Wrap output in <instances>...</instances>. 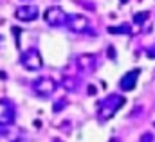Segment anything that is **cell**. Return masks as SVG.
<instances>
[{
	"label": "cell",
	"mask_w": 155,
	"mask_h": 142,
	"mask_svg": "<svg viewBox=\"0 0 155 142\" xmlns=\"http://www.w3.org/2000/svg\"><path fill=\"white\" fill-rule=\"evenodd\" d=\"M121 106H124V97L123 95L112 94V95L105 97L99 103V106H97V119H99V122H107L108 119H112L121 110Z\"/></svg>",
	"instance_id": "6da1fadb"
},
{
	"label": "cell",
	"mask_w": 155,
	"mask_h": 142,
	"mask_svg": "<svg viewBox=\"0 0 155 142\" xmlns=\"http://www.w3.org/2000/svg\"><path fill=\"white\" fill-rule=\"evenodd\" d=\"M56 88H58V83L52 77H49V76H41V77L33 81V90H35V94L38 97H41V99L52 97L54 92H56Z\"/></svg>",
	"instance_id": "7a4b0ae2"
},
{
	"label": "cell",
	"mask_w": 155,
	"mask_h": 142,
	"mask_svg": "<svg viewBox=\"0 0 155 142\" xmlns=\"http://www.w3.org/2000/svg\"><path fill=\"white\" fill-rule=\"evenodd\" d=\"M20 65H22L24 69L31 70V72L41 70V67H43V60H41L40 50L33 47V49H29V50L22 52V56H20Z\"/></svg>",
	"instance_id": "3957f363"
},
{
	"label": "cell",
	"mask_w": 155,
	"mask_h": 142,
	"mask_svg": "<svg viewBox=\"0 0 155 142\" xmlns=\"http://www.w3.org/2000/svg\"><path fill=\"white\" fill-rule=\"evenodd\" d=\"M67 13L61 9V7H58V5H51V7H47L45 9V13H43V20L51 25V27H61V25H65L67 24Z\"/></svg>",
	"instance_id": "277c9868"
},
{
	"label": "cell",
	"mask_w": 155,
	"mask_h": 142,
	"mask_svg": "<svg viewBox=\"0 0 155 142\" xmlns=\"http://www.w3.org/2000/svg\"><path fill=\"white\" fill-rule=\"evenodd\" d=\"M16 119V108L13 101L9 99H0V128L13 126Z\"/></svg>",
	"instance_id": "5b68a950"
},
{
	"label": "cell",
	"mask_w": 155,
	"mask_h": 142,
	"mask_svg": "<svg viewBox=\"0 0 155 142\" xmlns=\"http://www.w3.org/2000/svg\"><path fill=\"white\" fill-rule=\"evenodd\" d=\"M65 25H67V29H69V31L81 34V33L88 31L90 22H88V18H87L85 15H69V16H67V24H65Z\"/></svg>",
	"instance_id": "8992f818"
},
{
	"label": "cell",
	"mask_w": 155,
	"mask_h": 142,
	"mask_svg": "<svg viewBox=\"0 0 155 142\" xmlns=\"http://www.w3.org/2000/svg\"><path fill=\"white\" fill-rule=\"evenodd\" d=\"M40 16V9L36 5H20L15 11V18L20 22H35Z\"/></svg>",
	"instance_id": "52a82bcc"
},
{
	"label": "cell",
	"mask_w": 155,
	"mask_h": 142,
	"mask_svg": "<svg viewBox=\"0 0 155 142\" xmlns=\"http://www.w3.org/2000/svg\"><path fill=\"white\" fill-rule=\"evenodd\" d=\"M139 74H141L139 69H134V70L126 72V74L121 77V81H119V88H121L123 92H132V90L135 88V83H137V79H139Z\"/></svg>",
	"instance_id": "ba28073f"
},
{
	"label": "cell",
	"mask_w": 155,
	"mask_h": 142,
	"mask_svg": "<svg viewBox=\"0 0 155 142\" xmlns=\"http://www.w3.org/2000/svg\"><path fill=\"white\" fill-rule=\"evenodd\" d=\"M24 131L16 126H5L0 130V142H22Z\"/></svg>",
	"instance_id": "9c48e42d"
},
{
	"label": "cell",
	"mask_w": 155,
	"mask_h": 142,
	"mask_svg": "<svg viewBox=\"0 0 155 142\" xmlns=\"http://www.w3.org/2000/svg\"><path fill=\"white\" fill-rule=\"evenodd\" d=\"M76 65L81 72H87L88 74V72H94L96 65H97V60H96L94 54H81V56H78Z\"/></svg>",
	"instance_id": "30bf717a"
},
{
	"label": "cell",
	"mask_w": 155,
	"mask_h": 142,
	"mask_svg": "<svg viewBox=\"0 0 155 142\" xmlns=\"http://www.w3.org/2000/svg\"><path fill=\"white\" fill-rule=\"evenodd\" d=\"M61 85H63V88L67 90V92H78V77L74 76H65L63 77V81H61Z\"/></svg>",
	"instance_id": "8fae6325"
},
{
	"label": "cell",
	"mask_w": 155,
	"mask_h": 142,
	"mask_svg": "<svg viewBox=\"0 0 155 142\" xmlns=\"http://www.w3.org/2000/svg\"><path fill=\"white\" fill-rule=\"evenodd\" d=\"M108 33L110 34H130L132 29L128 24H123V25H116V27H108Z\"/></svg>",
	"instance_id": "7c38bea8"
},
{
	"label": "cell",
	"mask_w": 155,
	"mask_h": 142,
	"mask_svg": "<svg viewBox=\"0 0 155 142\" xmlns=\"http://www.w3.org/2000/svg\"><path fill=\"white\" fill-rule=\"evenodd\" d=\"M67 105H69V101H67L65 97H61V99H58V101L52 105V111H54V113H60V111L67 106Z\"/></svg>",
	"instance_id": "4fadbf2b"
},
{
	"label": "cell",
	"mask_w": 155,
	"mask_h": 142,
	"mask_svg": "<svg viewBox=\"0 0 155 142\" xmlns=\"http://www.w3.org/2000/svg\"><path fill=\"white\" fill-rule=\"evenodd\" d=\"M148 16H150V13H146V11H143V13H135V15H134V22H135L137 25H141V24H144V22L148 20Z\"/></svg>",
	"instance_id": "5bb4252c"
},
{
	"label": "cell",
	"mask_w": 155,
	"mask_h": 142,
	"mask_svg": "<svg viewBox=\"0 0 155 142\" xmlns=\"http://www.w3.org/2000/svg\"><path fill=\"white\" fill-rule=\"evenodd\" d=\"M20 33H22V31H20L18 27H13V34L16 38V47H18V49H20Z\"/></svg>",
	"instance_id": "9a60e30c"
},
{
	"label": "cell",
	"mask_w": 155,
	"mask_h": 142,
	"mask_svg": "<svg viewBox=\"0 0 155 142\" xmlns=\"http://www.w3.org/2000/svg\"><path fill=\"white\" fill-rule=\"evenodd\" d=\"M152 140H153V135L152 133H143V137H141L139 142H152Z\"/></svg>",
	"instance_id": "2e32d148"
},
{
	"label": "cell",
	"mask_w": 155,
	"mask_h": 142,
	"mask_svg": "<svg viewBox=\"0 0 155 142\" xmlns=\"http://www.w3.org/2000/svg\"><path fill=\"white\" fill-rule=\"evenodd\" d=\"M146 54H148V58H153V60H155V43L152 45V47H148V49H146Z\"/></svg>",
	"instance_id": "e0dca14e"
},
{
	"label": "cell",
	"mask_w": 155,
	"mask_h": 142,
	"mask_svg": "<svg viewBox=\"0 0 155 142\" xmlns=\"http://www.w3.org/2000/svg\"><path fill=\"white\" fill-rule=\"evenodd\" d=\"M108 58H112V60L116 58V50H114L112 47H108Z\"/></svg>",
	"instance_id": "ac0fdd59"
},
{
	"label": "cell",
	"mask_w": 155,
	"mask_h": 142,
	"mask_svg": "<svg viewBox=\"0 0 155 142\" xmlns=\"http://www.w3.org/2000/svg\"><path fill=\"white\" fill-rule=\"evenodd\" d=\"M88 94H90V95L96 94V86H88Z\"/></svg>",
	"instance_id": "d6986e66"
},
{
	"label": "cell",
	"mask_w": 155,
	"mask_h": 142,
	"mask_svg": "<svg viewBox=\"0 0 155 142\" xmlns=\"http://www.w3.org/2000/svg\"><path fill=\"white\" fill-rule=\"evenodd\" d=\"M110 142H119V140H117V139H112V140H110Z\"/></svg>",
	"instance_id": "ffe728a7"
},
{
	"label": "cell",
	"mask_w": 155,
	"mask_h": 142,
	"mask_svg": "<svg viewBox=\"0 0 155 142\" xmlns=\"http://www.w3.org/2000/svg\"><path fill=\"white\" fill-rule=\"evenodd\" d=\"M52 142H61V140H52Z\"/></svg>",
	"instance_id": "44dd1931"
}]
</instances>
